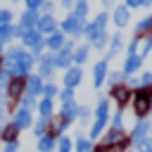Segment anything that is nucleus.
<instances>
[{
	"mask_svg": "<svg viewBox=\"0 0 152 152\" xmlns=\"http://www.w3.org/2000/svg\"><path fill=\"white\" fill-rule=\"evenodd\" d=\"M152 2L150 0H124V7L128 10H138V7H150Z\"/></svg>",
	"mask_w": 152,
	"mask_h": 152,
	"instance_id": "nucleus-37",
	"label": "nucleus"
},
{
	"mask_svg": "<svg viewBox=\"0 0 152 152\" xmlns=\"http://www.w3.org/2000/svg\"><path fill=\"white\" fill-rule=\"evenodd\" d=\"M59 116H64L69 124L78 116V102H71V104H62V112H59Z\"/></svg>",
	"mask_w": 152,
	"mask_h": 152,
	"instance_id": "nucleus-24",
	"label": "nucleus"
},
{
	"mask_svg": "<svg viewBox=\"0 0 152 152\" xmlns=\"http://www.w3.org/2000/svg\"><path fill=\"white\" fill-rule=\"evenodd\" d=\"M147 135H152V124H150V119H135V126H133L128 140L135 145V142H140V140L147 138Z\"/></svg>",
	"mask_w": 152,
	"mask_h": 152,
	"instance_id": "nucleus-5",
	"label": "nucleus"
},
{
	"mask_svg": "<svg viewBox=\"0 0 152 152\" xmlns=\"http://www.w3.org/2000/svg\"><path fill=\"white\" fill-rule=\"evenodd\" d=\"M138 152H147V150H152V135H147V138H142L140 142H135L133 145Z\"/></svg>",
	"mask_w": 152,
	"mask_h": 152,
	"instance_id": "nucleus-38",
	"label": "nucleus"
},
{
	"mask_svg": "<svg viewBox=\"0 0 152 152\" xmlns=\"http://www.w3.org/2000/svg\"><path fill=\"white\" fill-rule=\"evenodd\" d=\"M36 109H38L40 119H52V116H55V104H52V100H45V97H43Z\"/></svg>",
	"mask_w": 152,
	"mask_h": 152,
	"instance_id": "nucleus-20",
	"label": "nucleus"
},
{
	"mask_svg": "<svg viewBox=\"0 0 152 152\" xmlns=\"http://www.w3.org/2000/svg\"><path fill=\"white\" fill-rule=\"evenodd\" d=\"M38 64V76L45 78V83H52V74H55V52H43L40 57H36Z\"/></svg>",
	"mask_w": 152,
	"mask_h": 152,
	"instance_id": "nucleus-2",
	"label": "nucleus"
},
{
	"mask_svg": "<svg viewBox=\"0 0 152 152\" xmlns=\"http://www.w3.org/2000/svg\"><path fill=\"white\" fill-rule=\"evenodd\" d=\"M107 21H109V14H107V12H100L93 21H88V26H86V38H88V43H90L97 33L107 31Z\"/></svg>",
	"mask_w": 152,
	"mask_h": 152,
	"instance_id": "nucleus-4",
	"label": "nucleus"
},
{
	"mask_svg": "<svg viewBox=\"0 0 152 152\" xmlns=\"http://www.w3.org/2000/svg\"><path fill=\"white\" fill-rule=\"evenodd\" d=\"M24 90H26V78H10L7 81V86H5V95H7V104H12V102H19L21 100V95H24Z\"/></svg>",
	"mask_w": 152,
	"mask_h": 152,
	"instance_id": "nucleus-3",
	"label": "nucleus"
},
{
	"mask_svg": "<svg viewBox=\"0 0 152 152\" xmlns=\"http://www.w3.org/2000/svg\"><path fill=\"white\" fill-rule=\"evenodd\" d=\"M19 107L21 109H36L38 107V102H36V97H31V95H21V100H19Z\"/></svg>",
	"mask_w": 152,
	"mask_h": 152,
	"instance_id": "nucleus-34",
	"label": "nucleus"
},
{
	"mask_svg": "<svg viewBox=\"0 0 152 152\" xmlns=\"http://www.w3.org/2000/svg\"><path fill=\"white\" fill-rule=\"evenodd\" d=\"M112 21L116 24V28H126L128 21H131V10L124 7V5H116L114 7V14H112Z\"/></svg>",
	"mask_w": 152,
	"mask_h": 152,
	"instance_id": "nucleus-14",
	"label": "nucleus"
},
{
	"mask_svg": "<svg viewBox=\"0 0 152 152\" xmlns=\"http://www.w3.org/2000/svg\"><path fill=\"white\" fill-rule=\"evenodd\" d=\"M76 2H78V0H76Z\"/></svg>",
	"mask_w": 152,
	"mask_h": 152,
	"instance_id": "nucleus-53",
	"label": "nucleus"
},
{
	"mask_svg": "<svg viewBox=\"0 0 152 152\" xmlns=\"http://www.w3.org/2000/svg\"><path fill=\"white\" fill-rule=\"evenodd\" d=\"M138 81H140V88L142 86H152V71H142V76H138Z\"/></svg>",
	"mask_w": 152,
	"mask_h": 152,
	"instance_id": "nucleus-39",
	"label": "nucleus"
},
{
	"mask_svg": "<svg viewBox=\"0 0 152 152\" xmlns=\"http://www.w3.org/2000/svg\"><path fill=\"white\" fill-rule=\"evenodd\" d=\"M12 2H19V0H12Z\"/></svg>",
	"mask_w": 152,
	"mask_h": 152,
	"instance_id": "nucleus-50",
	"label": "nucleus"
},
{
	"mask_svg": "<svg viewBox=\"0 0 152 152\" xmlns=\"http://www.w3.org/2000/svg\"><path fill=\"white\" fill-rule=\"evenodd\" d=\"M38 12H43V14H52V12H55V2H52V0H45L43 7H40Z\"/></svg>",
	"mask_w": 152,
	"mask_h": 152,
	"instance_id": "nucleus-41",
	"label": "nucleus"
},
{
	"mask_svg": "<svg viewBox=\"0 0 152 152\" xmlns=\"http://www.w3.org/2000/svg\"><path fill=\"white\" fill-rule=\"evenodd\" d=\"M62 81H64V88L74 90V88H76V86L83 81V69H81V66H69V69L64 71Z\"/></svg>",
	"mask_w": 152,
	"mask_h": 152,
	"instance_id": "nucleus-10",
	"label": "nucleus"
},
{
	"mask_svg": "<svg viewBox=\"0 0 152 152\" xmlns=\"http://www.w3.org/2000/svg\"><path fill=\"white\" fill-rule=\"evenodd\" d=\"M0 71H2V52H0Z\"/></svg>",
	"mask_w": 152,
	"mask_h": 152,
	"instance_id": "nucleus-48",
	"label": "nucleus"
},
{
	"mask_svg": "<svg viewBox=\"0 0 152 152\" xmlns=\"http://www.w3.org/2000/svg\"><path fill=\"white\" fill-rule=\"evenodd\" d=\"M0 124H7V112H5V107H0Z\"/></svg>",
	"mask_w": 152,
	"mask_h": 152,
	"instance_id": "nucleus-45",
	"label": "nucleus"
},
{
	"mask_svg": "<svg viewBox=\"0 0 152 152\" xmlns=\"http://www.w3.org/2000/svg\"><path fill=\"white\" fill-rule=\"evenodd\" d=\"M59 5H62V7L66 10V12H71V7L76 5V0H59Z\"/></svg>",
	"mask_w": 152,
	"mask_h": 152,
	"instance_id": "nucleus-43",
	"label": "nucleus"
},
{
	"mask_svg": "<svg viewBox=\"0 0 152 152\" xmlns=\"http://www.w3.org/2000/svg\"><path fill=\"white\" fill-rule=\"evenodd\" d=\"M152 31V14H147L145 19H140L138 24H135V36H145V33H150Z\"/></svg>",
	"mask_w": 152,
	"mask_h": 152,
	"instance_id": "nucleus-26",
	"label": "nucleus"
},
{
	"mask_svg": "<svg viewBox=\"0 0 152 152\" xmlns=\"http://www.w3.org/2000/svg\"><path fill=\"white\" fill-rule=\"evenodd\" d=\"M104 83H107L109 88H114V86H124V83H126V76H124L121 71H109Z\"/></svg>",
	"mask_w": 152,
	"mask_h": 152,
	"instance_id": "nucleus-27",
	"label": "nucleus"
},
{
	"mask_svg": "<svg viewBox=\"0 0 152 152\" xmlns=\"http://www.w3.org/2000/svg\"><path fill=\"white\" fill-rule=\"evenodd\" d=\"M12 124L19 128V131H26V128H31L33 126V114L28 112V109H17L14 114H12Z\"/></svg>",
	"mask_w": 152,
	"mask_h": 152,
	"instance_id": "nucleus-11",
	"label": "nucleus"
},
{
	"mask_svg": "<svg viewBox=\"0 0 152 152\" xmlns=\"http://www.w3.org/2000/svg\"><path fill=\"white\" fill-rule=\"evenodd\" d=\"M43 86H45V81H43L38 74H28V76H26V90H24V95L36 97V95L43 93Z\"/></svg>",
	"mask_w": 152,
	"mask_h": 152,
	"instance_id": "nucleus-12",
	"label": "nucleus"
},
{
	"mask_svg": "<svg viewBox=\"0 0 152 152\" xmlns=\"http://www.w3.org/2000/svg\"><path fill=\"white\" fill-rule=\"evenodd\" d=\"M0 152H2V150H0Z\"/></svg>",
	"mask_w": 152,
	"mask_h": 152,
	"instance_id": "nucleus-54",
	"label": "nucleus"
},
{
	"mask_svg": "<svg viewBox=\"0 0 152 152\" xmlns=\"http://www.w3.org/2000/svg\"><path fill=\"white\" fill-rule=\"evenodd\" d=\"M64 43H66V36H64L62 31H55V33H50V36L45 38V48H48V52H59V50L64 48Z\"/></svg>",
	"mask_w": 152,
	"mask_h": 152,
	"instance_id": "nucleus-16",
	"label": "nucleus"
},
{
	"mask_svg": "<svg viewBox=\"0 0 152 152\" xmlns=\"http://www.w3.org/2000/svg\"><path fill=\"white\" fill-rule=\"evenodd\" d=\"M126 140H128V135H126L124 128H109V131L102 135V145H100V147L109 150V147H114V145H119V142H126Z\"/></svg>",
	"mask_w": 152,
	"mask_h": 152,
	"instance_id": "nucleus-7",
	"label": "nucleus"
},
{
	"mask_svg": "<svg viewBox=\"0 0 152 152\" xmlns=\"http://www.w3.org/2000/svg\"><path fill=\"white\" fill-rule=\"evenodd\" d=\"M124 48V36L121 33H114V36H109V50H107V55L102 57L104 62H109V59H114L116 55H119V50Z\"/></svg>",
	"mask_w": 152,
	"mask_h": 152,
	"instance_id": "nucleus-17",
	"label": "nucleus"
},
{
	"mask_svg": "<svg viewBox=\"0 0 152 152\" xmlns=\"http://www.w3.org/2000/svg\"><path fill=\"white\" fill-rule=\"evenodd\" d=\"M109 93H112V100L119 104L121 112H124V107L133 100V90H131L126 83H124V86H114V88H109Z\"/></svg>",
	"mask_w": 152,
	"mask_h": 152,
	"instance_id": "nucleus-6",
	"label": "nucleus"
},
{
	"mask_svg": "<svg viewBox=\"0 0 152 152\" xmlns=\"http://www.w3.org/2000/svg\"><path fill=\"white\" fill-rule=\"evenodd\" d=\"M150 2H152V0H150Z\"/></svg>",
	"mask_w": 152,
	"mask_h": 152,
	"instance_id": "nucleus-52",
	"label": "nucleus"
},
{
	"mask_svg": "<svg viewBox=\"0 0 152 152\" xmlns=\"http://www.w3.org/2000/svg\"><path fill=\"white\" fill-rule=\"evenodd\" d=\"M93 150H95V145H93L90 138H86V135H78V138H76L74 152H93Z\"/></svg>",
	"mask_w": 152,
	"mask_h": 152,
	"instance_id": "nucleus-23",
	"label": "nucleus"
},
{
	"mask_svg": "<svg viewBox=\"0 0 152 152\" xmlns=\"http://www.w3.org/2000/svg\"><path fill=\"white\" fill-rule=\"evenodd\" d=\"M38 17H40V12H33V10H24V14L19 17V28L21 31H31V28H36V24H38Z\"/></svg>",
	"mask_w": 152,
	"mask_h": 152,
	"instance_id": "nucleus-15",
	"label": "nucleus"
},
{
	"mask_svg": "<svg viewBox=\"0 0 152 152\" xmlns=\"http://www.w3.org/2000/svg\"><path fill=\"white\" fill-rule=\"evenodd\" d=\"M26 2V10H33V12H38L40 7H43V2L45 0H24Z\"/></svg>",
	"mask_w": 152,
	"mask_h": 152,
	"instance_id": "nucleus-40",
	"label": "nucleus"
},
{
	"mask_svg": "<svg viewBox=\"0 0 152 152\" xmlns=\"http://www.w3.org/2000/svg\"><path fill=\"white\" fill-rule=\"evenodd\" d=\"M90 45L95 48V50H104L107 45H109V36H107V31H102V33H97L93 40H90Z\"/></svg>",
	"mask_w": 152,
	"mask_h": 152,
	"instance_id": "nucleus-28",
	"label": "nucleus"
},
{
	"mask_svg": "<svg viewBox=\"0 0 152 152\" xmlns=\"http://www.w3.org/2000/svg\"><path fill=\"white\" fill-rule=\"evenodd\" d=\"M55 147H57V138L55 135L45 133L43 138H38V152H52Z\"/></svg>",
	"mask_w": 152,
	"mask_h": 152,
	"instance_id": "nucleus-22",
	"label": "nucleus"
},
{
	"mask_svg": "<svg viewBox=\"0 0 152 152\" xmlns=\"http://www.w3.org/2000/svg\"><path fill=\"white\" fill-rule=\"evenodd\" d=\"M2 152H19V140H12V142H5V150Z\"/></svg>",
	"mask_w": 152,
	"mask_h": 152,
	"instance_id": "nucleus-42",
	"label": "nucleus"
},
{
	"mask_svg": "<svg viewBox=\"0 0 152 152\" xmlns=\"http://www.w3.org/2000/svg\"><path fill=\"white\" fill-rule=\"evenodd\" d=\"M107 74H109V62H104V59L95 62V66H93V86L102 88L104 81H107Z\"/></svg>",
	"mask_w": 152,
	"mask_h": 152,
	"instance_id": "nucleus-9",
	"label": "nucleus"
},
{
	"mask_svg": "<svg viewBox=\"0 0 152 152\" xmlns=\"http://www.w3.org/2000/svg\"><path fill=\"white\" fill-rule=\"evenodd\" d=\"M93 116H95V121H104V124H109V100L104 97V95H100L97 97V104H95V112H93Z\"/></svg>",
	"mask_w": 152,
	"mask_h": 152,
	"instance_id": "nucleus-13",
	"label": "nucleus"
},
{
	"mask_svg": "<svg viewBox=\"0 0 152 152\" xmlns=\"http://www.w3.org/2000/svg\"><path fill=\"white\" fill-rule=\"evenodd\" d=\"M109 126H112V128H124V112H121V109H116V112L109 116Z\"/></svg>",
	"mask_w": 152,
	"mask_h": 152,
	"instance_id": "nucleus-35",
	"label": "nucleus"
},
{
	"mask_svg": "<svg viewBox=\"0 0 152 152\" xmlns=\"http://www.w3.org/2000/svg\"><path fill=\"white\" fill-rule=\"evenodd\" d=\"M138 48H140V36H133V38L126 43V52H128V57H131V55H138Z\"/></svg>",
	"mask_w": 152,
	"mask_h": 152,
	"instance_id": "nucleus-36",
	"label": "nucleus"
},
{
	"mask_svg": "<svg viewBox=\"0 0 152 152\" xmlns=\"http://www.w3.org/2000/svg\"><path fill=\"white\" fill-rule=\"evenodd\" d=\"M31 128H33V135H36V138H43V135L48 133V128H50V119H40V116H38V121H33Z\"/></svg>",
	"mask_w": 152,
	"mask_h": 152,
	"instance_id": "nucleus-25",
	"label": "nucleus"
},
{
	"mask_svg": "<svg viewBox=\"0 0 152 152\" xmlns=\"http://www.w3.org/2000/svg\"><path fill=\"white\" fill-rule=\"evenodd\" d=\"M140 66H142V57H140V55H131V57L124 59V69H121V74L128 78V76H133Z\"/></svg>",
	"mask_w": 152,
	"mask_h": 152,
	"instance_id": "nucleus-18",
	"label": "nucleus"
},
{
	"mask_svg": "<svg viewBox=\"0 0 152 152\" xmlns=\"http://www.w3.org/2000/svg\"><path fill=\"white\" fill-rule=\"evenodd\" d=\"M57 152H74V142L69 135H59L57 138Z\"/></svg>",
	"mask_w": 152,
	"mask_h": 152,
	"instance_id": "nucleus-29",
	"label": "nucleus"
},
{
	"mask_svg": "<svg viewBox=\"0 0 152 152\" xmlns=\"http://www.w3.org/2000/svg\"><path fill=\"white\" fill-rule=\"evenodd\" d=\"M0 138L5 140V142H12V140H19V128L12 124V121H7L5 126H2V133H0Z\"/></svg>",
	"mask_w": 152,
	"mask_h": 152,
	"instance_id": "nucleus-21",
	"label": "nucleus"
},
{
	"mask_svg": "<svg viewBox=\"0 0 152 152\" xmlns=\"http://www.w3.org/2000/svg\"><path fill=\"white\" fill-rule=\"evenodd\" d=\"M93 152H104V147H95V150H93Z\"/></svg>",
	"mask_w": 152,
	"mask_h": 152,
	"instance_id": "nucleus-47",
	"label": "nucleus"
},
{
	"mask_svg": "<svg viewBox=\"0 0 152 152\" xmlns=\"http://www.w3.org/2000/svg\"><path fill=\"white\" fill-rule=\"evenodd\" d=\"M7 104V95H5V88H0V107Z\"/></svg>",
	"mask_w": 152,
	"mask_h": 152,
	"instance_id": "nucleus-44",
	"label": "nucleus"
},
{
	"mask_svg": "<svg viewBox=\"0 0 152 152\" xmlns=\"http://www.w3.org/2000/svg\"><path fill=\"white\" fill-rule=\"evenodd\" d=\"M57 97L62 100V104H71V102H76V93H74V90H69V88L59 90V93H57Z\"/></svg>",
	"mask_w": 152,
	"mask_h": 152,
	"instance_id": "nucleus-33",
	"label": "nucleus"
},
{
	"mask_svg": "<svg viewBox=\"0 0 152 152\" xmlns=\"http://www.w3.org/2000/svg\"><path fill=\"white\" fill-rule=\"evenodd\" d=\"M71 12H74L78 19H86V14H88V2H86V0H78V2L71 7Z\"/></svg>",
	"mask_w": 152,
	"mask_h": 152,
	"instance_id": "nucleus-31",
	"label": "nucleus"
},
{
	"mask_svg": "<svg viewBox=\"0 0 152 152\" xmlns=\"http://www.w3.org/2000/svg\"><path fill=\"white\" fill-rule=\"evenodd\" d=\"M147 152H152V150H147Z\"/></svg>",
	"mask_w": 152,
	"mask_h": 152,
	"instance_id": "nucleus-51",
	"label": "nucleus"
},
{
	"mask_svg": "<svg viewBox=\"0 0 152 152\" xmlns=\"http://www.w3.org/2000/svg\"><path fill=\"white\" fill-rule=\"evenodd\" d=\"M140 43H142V48H140V52H138V55L145 59V57L150 55V50H152V31H150V33H145V36L140 38Z\"/></svg>",
	"mask_w": 152,
	"mask_h": 152,
	"instance_id": "nucleus-30",
	"label": "nucleus"
},
{
	"mask_svg": "<svg viewBox=\"0 0 152 152\" xmlns=\"http://www.w3.org/2000/svg\"><path fill=\"white\" fill-rule=\"evenodd\" d=\"M147 119H150V124H152V109H150V116H147Z\"/></svg>",
	"mask_w": 152,
	"mask_h": 152,
	"instance_id": "nucleus-49",
	"label": "nucleus"
},
{
	"mask_svg": "<svg viewBox=\"0 0 152 152\" xmlns=\"http://www.w3.org/2000/svg\"><path fill=\"white\" fill-rule=\"evenodd\" d=\"M88 55H90V45H76V50H74V66H81V64H86L88 62Z\"/></svg>",
	"mask_w": 152,
	"mask_h": 152,
	"instance_id": "nucleus-19",
	"label": "nucleus"
},
{
	"mask_svg": "<svg viewBox=\"0 0 152 152\" xmlns=\"http://www.w3.org/2000/svg\"><path fill=\"white\" fill-rule=\"evenodd\" d=\"M57 93H59V88H57L55 83H45V86H43V93H40V95H43L45 100H55V97H57Z\"/></svg>",
	"mask_w": 152,
	"mask_h": 152,
	"instance_id": "nucleus-32",
	"label": "nucleus"
},
{
	"mask_svg": "<svg viewBox=\"0 0 152 152\" xmlns=\"http://www.w3.org/2000/svg\"><path fill=\"white\" fill-rule=\"evenodd\" d=\"M152 109V86H142L133 90V114L138 119H147Z\"/></svg>",
	"mask_w": 152,
	"mask_h": 152,
	"instance_id": "nucleus-1",
	"label": "nucleus"
},
{
	"mask_svg": "<svg viewBox=\"0 0 152 152\" xmlns=\"http://www.w3.org/2000/svg\"><path fill=\"white\" fill-rule=\"evenodd\" d=\"M112 2H114V0H102V5H104V7H109Z\"/></svg>",
	"mask_w": 152,
	"mask_h": 152,
	"instance_id": "nucleus-46",
	"label": "nucleus"
},
{
	"mask_svg": "<svg viewBox=\"0 0 152 152\" xmlns=\"http://www.w3.org/2000/svg\"><path fill=\"white\" fill-rule=\"evenodd\" d=\"M36 31L43 33V36H50V33L59 31V21H57L52 14H40V17H38V24H36Z\"/></svg>",
	"mask_w": 152,
	"mask_h": 152,
	"instance_id": "nucleus-8",
	"label": "nucleus"
}]
</instances>
